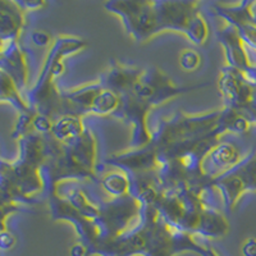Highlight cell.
Instances as JSON below:
<instances>
[{
	"label": "cell",
	"mask_w": 256,
	"mask_h": 256,
	"mask_svg": "<svg viewBox=\"0 0 256 256\" xmlns=\"http://www.w3.org/2000/svg\"><path fill=\"white\" fill-rule=\"evenodd\" d=\"M113 8L127 18V24L137 38H145L160 28L159 14L152 3H114Z\"/></svg>",
	"instance_id": "1"
},
{
	"label": "cell",
	"mask_w": 256,
	"mask_h": 256,
	"mask_svg": "<svg viewBox=\"0 0 256 256\" xmlns=\"http://www.w3.org/2000/svg\"><path fill=\"white\" fill-rule=\"evenodd\" d=\"M212 163L218 166H230L238 162V152L232 145H220L212 152Z\"/></svg>",
	"instance_id": "2"
},
{
	"label": "cell",
	"mask_w": 256,
	"mask_h": 256,
	"mask_svg": "<svg viewBox=\"0 0 256 256\" xmlns=\"http://www.w3.org/2000/svg\"><path fill=\"white\" fill-rule=\"evenodd\" d=\"M54 130H56V134L59 138L67 140V138L81 134L82 127L80 124L78 120L73 118V116H66V118H63V120L56 123Z\"/></svg>",
	"instance_id": "3"
},
{
	"label": "cell",
	"mask_w": 256,
	"mask_h": 256,
	"mask_svg": "<svg viewBox=\"0 0 256 256\" xmlns=\"http://www.w3.org/2000/svg\"><path fill=\"white\" fill-rule=\"evenodd\" d=\"M105 188L114 195H122L128 187V182L123 176L110 174L104 180Z\"/></svg>",
	"instance_id": "4"
},
{
	"label": "cell",
	"mask_w": 256,
	"mask_h": 256,
	"mask_svg": "<svg viewBox=\"0 0 256 256\" xmlns=\"http://www.w3.org/2000/svg\"><path fill=\"white\" fill-rule=\"evenodd\" d=\"M200 60L201 59L198 52H192V50H186L180 56V66H182V68H184L187 70H196L198 64H200Z\"/></svg>",
	"instance_id": "5"
},
{
	"label": "cell",
	"mask_w": 256,
	"mask_h": 256,
	"mask_svg": "<svg viewBox=\"0 0 256 256\" xmlns=\"http://www.w3.org/2000/svg\"><path fill=\"white\" fill-rule=\"evenodd\" d=\"M242 113L248 116L250 122H256V88L254 91V95L251 98L250 102L248 104V106L242 110Z\"/></svg>",
	"instance_id": "6"
},
{
	"label": "cell",
	"mask_w": 256,
	"mask_h": 256,
	"mask_svg": "<svg viewBox=\"0 0 256 256\" xmlns=\"http://www.w3.org/2000/svg\"><path fill=\"white\" fill-rule=\"evenodd\" d=\"M244 256H256V238H250L244 246Z\"/></svg>",
	"instance_id": "7"
},
{
	"label": "cell",
	"mask_w": 256,
	"mask_h": 256,
	"mask_svg": "<svg viewBox=\"0 0 256 256\" xmlns=\"http://www.w3.org/2000/svg\"><path fill=\"white\" fill-rule=\"evenodd\" d=\"M242 72H244V70H242ZM244 78H246V81H248L251 86L256 88V68L248 70V72H244Z\"/></svg>",
	"instance_id": "8"
},
{
	"label": "cell",
	"mask_w": 256,
	"mask_h": 256,
	"mask_svg": "<svg viewBox=\"0 0 256 256\" xmlns=\"http://www.w3.org/2000/svg\"><path fill=\"white\" fill-rule=\"evenodd\" d=\"M32 38H34V41H35L36 44L38 45H44L46 44L48 41H49V36L45 35V34H42V32H36V34H34V36H32Z\"/></svg>",
	"instance_id": "9"
}]
</instances>
